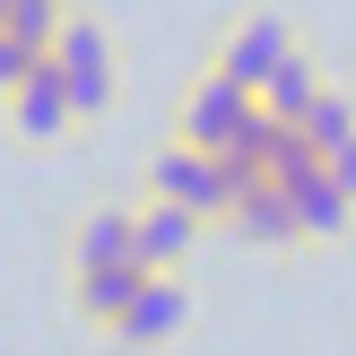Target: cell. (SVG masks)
<instances>
[{
	"mask_svg": "<svg viewBox=\"0 0 356 356\" xmlns=\"http://www.w3.org/2000/svg\"><path fill=\"white\" fill-rule=\"evenodd\" d=\"M252 113H261V96L209 61V79H191V87H183L174 139H191V148H209V156H218V148H235V139H243V122H252Z\"/></svg>",
	"mask_w": 356,
	"mask_h": 356,
	"instance_id": "obj_1",
	"label": "cell"
},
{
	"mask_svg": "<svg viewBox=\"0 0 356 356\" xmlns=\"http://www.w3.org/2000/svg\"><path fill=\"white\" fill-rule=\"evenodd\" d=\"M148 191L174 200V209H191V218H209V226H226V200H235L226 165L209 148H191V139H165V148L148 156Z\"/></svg>",
	"mask_w": 356,
	"mask_h": 356,
	"instance_id": "obj_2",
	"label": "cell"
},
{
	"mask_svg": "<svg viewBox=\"0 0 356 356\" xmlns=\"http://www.w3.org/2000/svg\"><path fill=\"white\" fill-rule=\"evenodd\" d=\"M191 330V287H183V270H148V287H139V305L122 313L104 339H113L122 356H156V348H174Z\"/></svg>",
	"mask_w": 356,
	"mask_h": 356,
	"instance_id": "obj_3",
	"label": "cell"
},
{
	"mask_svg": "<svg viewBox=\"0 0 356 356\" xmlns=\"http://www.w3.org/2000/svg\"><path fill=\"white\" fill-rule=\"evenodd\" d=\"M52 61H61V79H70L79 122L113 113V44H104L96 17H61V35H52Z\"/></svg>",
	"mask_w": 356,
	"mask_h": 356,
	"instance_id": "obj_4",
	"label": "cell"
},
{
	"mask_svg": "<svg viewBox=\"0 0 356 356\" xmlns=\"http://www.w3.org/2000/svg\"><path fill=\"white\" fill-rule=\"evenodd\" d=\"M0 113H9V131L17 139H35V148H44V139H61L70 122H79V104H70V79H61V61H35L26 79L9 87V96H0Z\"/></svg>",
	"mask_w": 356,
	"mask_h": 356,
	"instance_id": "obj_5",
	"label": "cell"
},
{
	"mask_svg": "<svg viewBox=\"0 0 356 356\" xmlns=\"http://www.w3.org/2000/svg\"><path fill=\"white\" fill-rule=\"evenodd\" d=\"M226 235L261 243V252H296V200L287 183H270V174H252V183H235V200H226Z\"/></svg>",
	"mask_w": 356,
	"mask_h": 356,
	"instance_id": "obj_6",
	"label": "cell"
},
{
	"mask_svg": "<svg viewBox=\"0 0 356 356\" xmlns=\"http://www.w3.org/2000/svg\"><path fill=\"white\" fill-rule=\"evenodd\" d=\"M287 52H296L287 17H278V9H252V17H235V35L218 44V70H226V79H243V87L261 96V87H270V70L287 61Z\"/></svg>",
	"mask_w": 356,
	"mask_h": 356,
	"instance_id": "obj_7",
	"label": "cell"
},
{
	"mask_svg": "<svg viewBox=\"0 0 356 356\" xmlns=\"http://www.w3.org/2000/svg\"><path fill=\"white\" fill-rule=\"evenodd\" d=\"M287 200H296V235H305V243H348L356 200L339 191V174H330V165H305V174L287 183Z\"/></svg>",
	"mask_w": 356,
	"mask_h": 356,
	"instance_id": "obj_8",
	"label": "cell"
},
{
	"mask_svg": "<svg viewBox=\"0 0 356 356\" xmlns=\"http://www.w3.org/2000/svg\"><path fill=\"white\" fill-rule=\"evenodd\" d=\"M200 235H209V218H191V209L148 191V209H139V270H183L200 252Z\"/></svg>",
	"mask_w": 356,
	"mask_h": 356,
	"instance_id": "obj_9",
	"label": "cell"
},
{
	"mask_svg": "<svg viewBox=\"0 0 356 356\" xmlns=\"http://www.w3.org/2000/svg\"><path fill=\"white\" fill-rule=\"evenodd\" d=\"M139 287H148V270L139 261H104V270H70V305H79V322L113 330L122 313L139 305Z\"/></svg>",
	"mask_w": 356,
	"mask_h": 356,
	"instance_id": "obj_10",
	"label": "cell"
},
{
	"mask_svg": "<svg viewBox=\"0 0 356 356\" xmlns=\"http://www.w3.org/2000/svg\"><path fill=\"white\" fill-rule=\"evenodd\" d=\"M104 261H139V209H87L70 235V270H104Z\"/></svg>",
	"mask_w": 356,
	"mask_h": 356,
	"instance_id": "obj_11",
	"label": "cell"
},
{
	"mask_svg": "<svg viewBox=\"0 0 356 356\" xmlns=\"http://www.w3.org/2000/svg\"><path fill=\"white\" fill-rule=\"evenodd\" d=\"M313 96H322V70H313L305 52H287V61L270 70V87H261V104H270L278 122H305V104H313Z\"/></svg>",
	"mask_w": 356,
	"mask_h": 356,
	"instance_id": "obj_12",
	"label": "cell"
},
{
	"mask_svg": "<svg viewBox=\"0 0 356 356\" xmlns=\"http://www.w3.org/2000/svg\"><path fill=\"white\" fill-rule=\"evenodd\" d=\"M296 131H305L313 139V148H339V139H356V96H348V87H322V96H313L305 104V122H296Z\"/></svg>",
	"mask_w": 356,
	"mask_h": 356,
	"instance_id": "obj_13",
	"label": "cell"
},
{
	"mask_svg": "<svg viewBox=\"0 0 356 356\" xmlns=\"http://www.w3.org/2000/svg\"><path fill=\"white\" fill-rule=\"evenodd\" d=\"M0 26H9L26 52H52V35H61V0H9V17H0Z\"/></svg>",
	"mask_w": 356,
	"mask_h": 356,
	"instance_id": "obj_14",
	"label": "cell"
},
{
	"mask_svg": "<svg viewBox=\"0 0 356 356\" xmlns=\"http://www.w3.org/2000/svg\"><path fill=\"white\" fill-rule=\"evenodd\" d=\"M35 61H44V52H26V44H17V35H9V26H0V96H9V87H17V79H26V70H35Z\"/></svg>",
	"mask_w": 356,
	"mask_h": 356,
	"instance_id": "obj_15",
	"label": "cell"
},
{
	"mask_svg": "<svg viewBox=\"0 0 356 356\" xmlns=\"http://www.w3.org/2000/svg\"><path fill=\"white\" fill-rule=\"evenodd\" d=\"M322 165H330V174H339V191H348V200H356V139H339V148H330V156H322Z\"/></svg>",
	"mask_w": 356,
	"mask_h": 356,
	"instance_id": "obj_16",
	"label": "cell"
}]
</instances>
